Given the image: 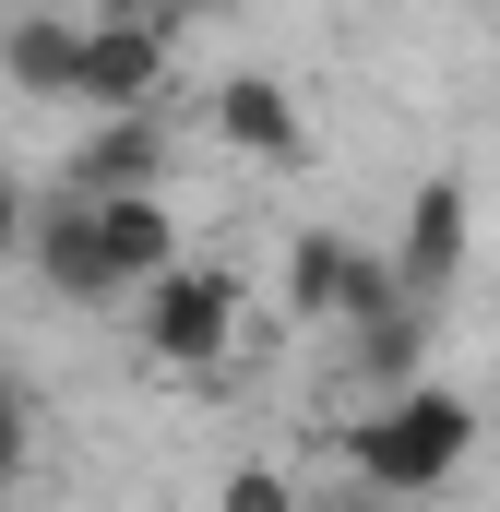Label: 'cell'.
<instances>
[{
  "label": "cell",
  "instance_id": "1",
  "mask_svg": "<svg viewBox=\"0 0 500 512\" xmlns=\"http://www.w3.org/2000/svg\"><path fill=\"white\" fill-rule=\"evenodd\" d=\"M465 453H477V405L453 382H417V393H381L370 417L346 429V489H370V501H429V489L465 477Z\"/></svg>",
  "mask_w": 500,
  "mask_h": 512
},
{
  "label": "cell",
  "instance_id": "2",
  "mask_svg": "<svg viewBox=\"0 0 500 512\" xmlns=\"http://www.w3.org/2000/svg\"><path fill=\"white\" fill-rule=\"evenodd\" d=\"M239 322H250V298H239V274L227 262H179V274H155L143 286V358L155 370H215L227 346H239Z\"/></svg>",
  "mask_w": 500,
  "mask_h": 512
},
{
  "label": "cell",
  "instance_id": "3",
  "mask_svg": "<svg viewBox=\"0 0 500 512\" xmlns=\"http://www.w3.org/2000/svg\"><path fill=\"white\" fill-rule=\"evenodd\" d=\"M286 298H298V322H334V334H370L405 310V274L381 251H358L346 227H298V251H286Z\"/></svg>",
  "mask_w": 500,
  "mask_h": 512
},
{
  "label": "cell",
  "instance_id": "4",
  "mask_svg": "<svg viewBox=\"0 0 500 512\" xmlns=\"http://www.w3.org/2000/svg\"><path fill=\"white\" fill-rule=\"evenodd\" d=\"M465 239H477L465 179H417V191H405V239H393V274H405V298H417V310H441V298H453Z\"/></svg>",
  "mask_w": 500,
  "mask_h": 512
},
{
  "label": "cell",
  "instance_id": "5",
  "mask_svg": "<svg viewBox=\"0 0 500 512\" xmlns=\"http://www.w3.org/2000/svg\"><path fill=\"white\" fill-rule=\"evenodd\" d=\"M167 60H179V36H167V24H143V12H108V24L84 36V108H96V120H131V108H155V96H167Z\"/></svg>",
  "mask_w": 500,
  "mask_h": 512
},
{
  "label": "cell",
  "instance_id": "6",
  "mask_svg": "<svg viewBox=\"0 0 500 512\" xmlns=\"http://www.w3.org/2000/svg\"><path fill=\"white\" fill-rule=\"evenodd\" d=\"M24 262H36V274H48V298H72V310H108V298H120V274H108V239H96V203H84V191L36 203Z\"/></svg>",
  "mask_w": 500,
  "mask_h": 512
},
{
  "label": "cell",
  "instance_id": "7",
  "mask_svg": "<svg viewBox=\"0 0 500 512\" xmlns=\"http://www.w3.org/2000/svg\"><path fill=\"white\" fill-rule=\"evenodd\" d=\"M84 36H96V24L12 12V24H0V84H12V96H36V108H84Z\"/></svg>",
  "mask_w": 500,
  "mask_h": 512
},
{
  "label": "cell",
  "instance_id": "8",
  "mask_svg": "<svg viewBox=\"0 0 500 512\" xmlns=\"http://www.w3.org/2000/svg\"><path fill=\"white\" fill-rule=\"evenodd\" d=\"M215 143H239L262 167H298V155H310V120H298V96H286L274 72H227V84H215Z\"/></svg>",
  "mask_w": 500,
  "mask_h": 512
},
{
  "label": "cell",
  "instance_id": "9",
  "mask_svg": "<svg viewBox=\"0 0 500 512\" xmlns=\"http://www.w3.org/2000/svg\"><path fill=\"white\" fill-rule=\"evenodd\" d=\"M84 203H96V239H108V274H120V298H143L155 274H179L167 191H84Z\"/></svg>",
  "mask_w": 500,
  "mask_h": 512
},
{
  "label": "cell",
  "instance_id": "10",
  "mask_svg": "<svg viewBox=\"0 0 500 512\" xmlns=\"http://www.w3.org/2000/svg\"><path fill=\"white\" fill-rule=\"evenodd\" d=\"M72 191H167V120L155 108H131L84 143V167H72Z\"/></svg>",
  "mask_w": 500,
  "mask_h": 512
},
{
  "label": "cell",
  "instance_id": "11",
  "mask_svg": "<svg viewBox=\"0 0 500 512\" xmlns=\"http://www.w3.org/2000/svg\"><path fill=\"white\" fill-rule=\"evenodd\" d=\"M24 465H36V393H24V382H0V501L24 489Z\"/></svg>",
  "mask_w": 500,
  "mask_h": 512
},
{
  "label": "cell",
  "instance_id": "12",
  "mask_svg": "<svg viewBox=\"0 0 500 512\" xmlns=\"http://www.w3.org/2000/svg\"><path fill=\"white\" fill-rule=\"evenodd\" d=\"M215 512H310V501H298V477H286V465H239V477L215 489Z\"/></svg>",
  "mask_w": 500,
  "mask_h": 512
},
{
  "label": "cell",
  "instance_id": "13",
  "mask_svg": "<svg viewBox=\"0 0 500 512\" xmlns=\"http://www.w3.org/2000/svg\"><path fill=\"white\" fill-rule=\"evenodd\" d=\"M24 239H36V203H24V179H12V167H0V262L24 251Z\"/></svg>",
  "mask_w": 500,
  "mask_h": 512
},
{
  "label": "cell",
  "instance_id": "14",
  "mask_svg": "<svg viewBox=\"0 0 500 512\" xmlns=\"http://www.w3.org/2000/svg\"><path fill=\"white\" fill-rule=\"evenodd\" d=\"M310 512H393V501H370V489H334V501H310Z\"/></svg>",
  "mask_w": 500,
  "mask_h": 512
}]
</instances>
